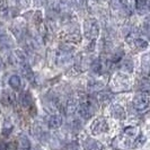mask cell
Wrapping results in <instances>:
<instances>
[{"label": "cell", "mask_w": 150, "mask_h": 150, "mask_svg": "<svg viewBox=\"0 0 150 150\" xmlns=\"http://www.w3.org/2000/svg\"><path fill=\"white\" fill-rule=\"evenodd\" d=\"M146 142V137L143 134H140L138 135V138L134 140V142H133V147H134L135 149H138V148H141L143 144Z\"/></svg>", "instance_id": "cell-18"}, {"label": "cell", "mask_w": 150, "mask_h": 150, "mask_svg": "<svg viewBox=\"0 0 150 150\" xmlns=\"http://www.w3.org/2000/svg\"><path fill=\"white\" fill-rule=\"evenodd\" d=\"M95 110H96V105L91 100H86V102H83L78 105L79 114L83 119H90L91 115L95 113Z\"/></svg>", "instance_id": "cell-2"}, {"label": "cell", "mask_w": 150, "mask_h": 150, "mask_svg": "<svg viewBox=\"0 0 150 150\" xmlns=\"http://www.w3.org/2000/svg\"><path fill=\"white\" fill-rule=\"evenodd\" d=\"M113 89L115 91H121V90L128 89L129 88V79L125 75H116L113 78Z\"/></svg>", "instance_id": "cell-4"}, {"label": "cell", "mask_w": 150, "mask_h": 150, "mask_svg": "<svg viewBox=\"0 0 150 150\" xmlns=\"http://www.w3.org/2000/svg\"><path fill=\"white\" fill-rule=\"evenodd\" d=\"M67 41H70V42H75V43H78V42H80V35H79V34H77V33L70 34V35H68Z\"/></svg>", "instance_id": "cell-23"}, {"label": "cell", "mask_w": 150, "mask_h": 150, "mask_svg": "<svg viewBox=\"0 0 150 150\" xmlns=\"http://www.w3.org/2000/svg\"><path fill=\"white\" fill-rule=\"evenodd\" d=\"M71 52L70 50L68 49H62L60 51V53L58 54V58H57V61H58V64H66L69 61L71 60Z\"/></svg>", "instance_id": "cell-6"}, {"label": "cell", "mask_w": 150, "mask_h": 150, "mask_svg": "<svg viewBox=\"0 0 150 150\" xmlns=\"http://www.w3.org/2000/svg\"><path fill=\"white\" fill-rule=\"evenodd\" d=\"M47 2V0H35V4L38 6H45Z\"/></svg>", "instance_id": "cell-27"}, {"label": "cell", "mask_w": 150, "mask_h": 150, "mask_svg": "<svg viewBox=\"0 0 150 150\" xmlns=\"http://www.w3.org/2000/svg\"><path fill=\"white\" fill-rule=\"evenodd\" d=\"M72 8L71 0H61L60 1V9L63 11H69Z\"/></svg>", "instance_id": "cell-19"}, {"label": "cell", "mask_w": 150, "mask_h": 150, "mask_svg": "<svg viewBox=\"0 0 150 150\" xmlns=\"http://www.w3.org/2000/svg\"><path fill=\"white\" fill-rule=\"evenodd\" d=\"M2 66V61H1V59H0V67Z\"/></svg>", "instance_id": "cell-29"}, {"label": "cell", "mask_w": 150, "mask_h": 150, "mask_svg": "<svg viewBox=\"0 0 150 150\" xmlns=\"http://www.w3.org/2000/svg\"><path fill=\"white\" fill-rule=\"evenodd\" d=\"M102 147H103L102 143L96 141V140H93V139L87 140L85 143V150H100Z\"/></svg>", "instance_id": "cell-10"}, {"label": "cell", "mask_w": 150, "mask_h": 150, "mask_svg": "<svg viewBox=\"0 0 150 150\" xmlns=\"http://www.w3.org/2000/svg\"><path fill=\"white\" fill-rule=\"evenodd\" d=\"M7 7V0H0V10H5Z\"/></svg>", "instance_id": "cell-25"}, {"label": "cell", "mask_w": 150, "mask_h": 150, "mask_svg": "<svg viewBox=\"0 0 150 150\" xmlns=\"http://www.w3.org/2000/svg\"><path fill=\"white\" fill-rule=\"evenodd\" d=\"M112 115L115 119H123V117H124V110H123V107L120 105L113 106Z\"/></svg>", "instance_id": "cell-11"}, {"label": "cell", "mask_w": 150, "mask_h": 150, "mask_svg": "<svg viewBox=\"0 0 150 150\" xmlns=\"http://www.w3.org/2000/svg\"><path fill=\"white\" fill-rule=\"evenodd\" d=\"M112 6L116 9L119 8H122L124 6V1L123 0H112Z\"/></svg>", "instance_id": "cell-24"}, {"label": "cell", "mask_w": 150, "mask_h": 150, "mask_svg": "<svg viewBox=\"0 0 150 150\" xmlns=\"http://www.w3.org/2000/svg\"><path fill=\"white\" fill-rule=\"evenodd\" d=\"M9 85L14 88V89H18L21 87V78L18 76H11L10 79H9Z\"/></svg>", "instance_id": "cell-15"}, {"label": "cell", "mask_w": 150, "mask_h": 150, "mask_svg": "<svg viewBox=\"0 0 150 150\" xmlns=\"http://www.w3.org/2000/svg\"><path fill=\"white\" fill-rule=\"evenodd\" d=\"M133 106L135 110L143 112L149 107V95L148 93H142L137 95L133 99Z\"/></svg>", "instance_id": "cell-3"}, {"label": "cell", "mask_w": 150, "mask_h": 150, "mask_svg": "<svg viewBox=\"0 0 150 150\" xmlns=\"http://www.w3.org/2000/svg\"><path fill=\"white\" fill-rule=\"evenodd\" d=\"M49 127L51 129H59L63 124V119H62V116L61 115H52V116H50V119H49Z\"/></svg>", "instance_id": "cell-7"}, {"label": "cell", "mask_w": 150, "mask_h": 150, "mask_svg": "<svg viewBox=\"0 0 150 150\" xmlns=\"http://www.w3.org/2000/svg\"><path fill=\"white\" fill-rule=\"evenodd\" d=\"M78 105H79V103H77V100H75V99L69 100L67 105L68 114H69V115H72L75 112H77V111H78Z\"/></svg>", "instance_id": "cell-13"}, {"label": "cell", "mask_w": 150, "mask_h": 150, "mask_svg": "<svg viewBox=\"0 0 150 150\" xmlns=\"http://www.w3.org/2000/svg\"><path fill=\"white\" fill-rule=\"evenodd\" d=\"M19 150H30V142L27 137L22 135L19 139Z\"/></svg>", "instance_id": "cell-12"}, {"label": "cell", "mask_w": 150, "mask_h": 150, "mask_svg": "<svg viewBox=\"0 0 150 150\" xmlns=\"http://www.w3.org/2000/svg\"><path fill=\"white\" fill-rule=\"evenodd\" d=\"M137 132H138V129L135 127H128L124 129V134L129 135V137H133L137 134Z\"/></svg>", "instance_id": "cell-22"}, {"label": "cell", "mask_w": 150, "mask_h": 150, "mask_svg": "<svg viewBox=\"0 0 150 150\" xmlns=\"http://www.w3.org/2000/svg\"><path fill=\"white\" fill-rule=\"evenodd\" d=\"M131 43L138 49H146L148 46V42L144 41V40H141V38H134V40H132Z\"/></svg>", "instance_id": "cell-16"}, {"label": "cell", "mask_w": 150, "mask_h": 150, "mask_svg": "<svg viewBox=\"0 0 150 150\" xmlns=\"http://www.w3.org/2000/svg\"><path fill=\"white\" fill-rule=\"evenodd\" d=\"M107 129H108V125H107L106 121L103 120V119L96 120L93 123V127H91V130H93V133L94 134H100L103 132H106Z\"/></svg>", "instance_id": "cell-5"}, {"label": "cell", "mask_w": 150, "mask_h": 150, "mask_svg": "<svg viewBox=\"0 0 150 150\" xmlns=\"http://www.w3.org/2000/svg\"><path fill=\"white\" fill-rule=\"evenodd\" d=\"M86 2H87V0H76V4L79 7H85L86 6Z\"/></svg>", "instance_id": "cell-26"}, {"label": "cell", "mask_w": 150, "mask_h": 150, "mask_svg": "<svg viewBox=\"0 0 150 150\" xmlns=\"http://www.w3.org/2000/svg\"><path fill=\"white\" fill-rule=\"evenodd\" d=\"M22 103L25 107H28L32 104V97H30V95L28 93H25L22 96Z\"/></svg>", "instance_id": "cell-21"}, {"label": "cell", "mask_w": 150, "mask_h": 150, "mask_svg": "<svg viewBox=\"0 0 150 150\" xmlns=\"http://www.w3.org/2000/svg\"><path fill=\"white\" fill-rule=\"evenodd\" d=\"M83 30L86 38L89 40H94L98 36L99 34V27L95 19H86L83 23Z\"/></svg>", "instance_id": "cell-1"}, {"label": "cell", "mask_w": 150, "mask_h": 150, "mask_svg": "<svg viewBox=\"0 0 150 150\" xmlns=\"http://www.w3.org/2000/svg\"><path fill=\"white\" fill-rule=\"evenodd\" d=\"M4 34H5V26H4L2 23H0V36L4 35Z\"/></svg>", "instance_id": "cell-28"}, {"label": "cell", "mask_w": 150, "mask_h": 150, "mask_svg": "<svg viewBox=\"0 0 150 150\" xmlns=\"http://www.w3.org/2000/svg\"><path fill=\"white\" fill-rule=\"evenodd\" d=\"M148 8V1L147 0H135V9L139 13H143Z\"/></svg>", "instance_id": "cell-14"}, {"label": "cell", "mask_w": 150, "mask_h": 150, "mask_svg": "<svg viewBox=\"0 0 150 150\" xmlns=\"http://www.w3.org/2000/svg\"><path fill=\"white\" fill-rule=\"evenodd\" d=\"M103 83H100V81H96V80H93V81H89L88 83V88L90 90H93V91H98V90H100L103 88Z\"/></svg>", "instance_id": "cell-17"}, {"label": "cell", "mask_w": 150, "mask_h": 150, "mask_svg": "<svg viewBox=\"0 0 150 150\" xmlns=\"http://www.w3.org/2000/svg\"><path fill=\"white\" fill-rule=\"evenodd\" d=\"M121 69H122L124 72H131V71L133 70V64H132V62H131V61L127 60L122 63Z\"/></svg>", "instance_id": "cell-20"}, {"label": "cell", "mask_w": 150, "mask_h": 150, "mask_svg": "<svg viewBox=\"0 0 150 150\" xmlns=\"http://www.w3.org/2000/svg\"><path fill=\"white\" fill-rule=\"evenodd\" d=\"M130 142H129L128 138L125 137H117L115 140H114V146L119 149H125L128 148Z\"/></svg>", "instance_id": "cell-9"}, {"label": "cell", "mask_w": 150, "mask_h": 150, "mask_svg": "<svg viewBox=\"0 0 150 150\" xmlns=\"http://www.w3.org/2000/svg\"><path fill=\"white\" fill-rule=\"evenodd\" d=\"M11 46H13V40L10 38V36L5 35V34L0 36V50L1 51L9 50Z\"/></svg>", "instance_id": "cell-8"}]
</instances>
